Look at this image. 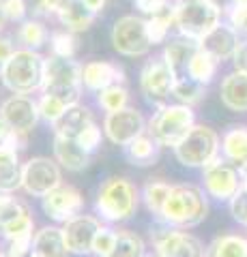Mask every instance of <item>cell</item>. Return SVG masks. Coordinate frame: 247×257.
Here are the masks:
<instances>
[{"mask_svg":"<svg viewBox=\"0 0 247 257\" xmlns=\"http://www.w3.org/2000/svg\"><path fill=\"white\" fill-rule=\"evenodd\" d=\"M206 214H209V195L204 189L196 184H174L157 219L172 227L189 229L200 225Z\"/></svg>","mask_w":247,"mask_h":257,"instance_id":"6da1fadb","label":"cell"},{"mask_svg":"<svg viewBox=\"0 0 247 257\" xmlns=\"http://www.w3.org/2000/svg\"><path fill=\"white\" fill-rule=\"evenodd\" d=\"M140 202L138 187L123 176H110L108 180L101 182L95 199V210L108 223L125 221L135 212Z\"/></svg>","mask_w":247,"mask_h":257,"instance_id":"7a4b0ae2","label":"cell"},{"mask_svg":"<svg viewBox=\"0 0 247 257\" xmlns=\"http://www.w3.org/2000/svg\"><path fill=\"white\" fill-rule=\"evenodd\" d=\"M45 58L30 47L15 50L13 56L3 64V84L13 94H33L43 86Z\"/></svg>","mask_w":247,"mask_h":257,"instance_id":"3957f363","label":"cell"},{"mask_svg":"<svg viewBox=\"0 0 247 257\" xmlns=\"http://www.w3.org/2000/svg\"><path fill=\"white\" fill-rule=\"evenodd\" d=\"M196 126L194 109L183 103L174 105H159V109L148 120V135L161 148H177L187 138V133Z\"/></svg>","mask_w":247,"mask_h":257,"instance_id":"277c9868","label":"cell"},{"mask_svg":"<svg viewBox=\"0 0 247 257\" xmlns=\"http://www.w3.org/2000/svg\"><path fill=\"white\" fill-rule=\"evenodd\" d=\"M174 24L183 37L200 41L219 24L221 11L213 0H177L172 5Z\"/></svg>","mask_w":247,"mask_h":257,"instance_id":"5b68a950","label":"cell"},{"mask_svg":"<svg viewBox=\"0 0 247 257\" xmlns=\"http://www.w3.org/2000/svg\"><path fill=\"white\" fill-rule=\"evenodd\" d=\"M219 152H221V140L217 131H213L206 124H196L187 133V138L174 148V157L185 167H200V170H204L206 165L219 157Z\"/></svg>","mask_w":247,"mask_h":257,"instance_id":"8992f818","label":"cell"},{"mask_svg":"<svg viewBox=\"0 0 247 257\" xmlns=\"http://www.w3.org/2000/svg\"><path fill=\"white\" fill-rule=\"evenodd\" d=\"M150 242L161 257H206V248L194 234L163 221L150 227Z\"/></svg>","mask_w":247,"mask_h":257,"instance_id":"52a82bcc","label":"cell"},{"mask_svg":"<svg viewBox=\"0 0 247 257\" xmlns=\"http://www.w3.org/2000/svg\"><path fill=\"white\" fill-rule=\"evenodd\" d=\"M112 45L114 50L127 56V58H140L150 52V37L146 30V20L138 18V15H123L118 18L112 26Z\"/></svg>","mask_w":247,"mask_h":257,"instance_id":"ba28073f","label":"cell"},{"mask_svg":"<svg viewBox=\"0 0 247 257\" xmlns=\"http://www.w3.org/2000/svg\"><path fill=\"white\" fill-rule=\"evenodd\" d=\"M202 180L206 195L217 202H230L243 189V174L224 157H217L213 163L204 167Z\"/></svg>","mask_w":247,"mask_h":257,"instance_id":"9c48e42d","label":"cell"},{"mask_svg":"<svg viewBox=\"0 0 247 257\" xmlns=\"http://www.w3.org/2000/svg\"><path fill=\"white\" fill-rule=\"evenodd\" d=\"M62 184V172L58 161L47 157H35L22 165V189L33 197H43Z\"/></svg>","mask_w":247,"mask_h":257,"instance_id":"30bf717a","label":"cell"},{"mask_svg":"<svg viewBox=\"0 0 247 257\" xmlns=\"http://www.w3.org/2000/svg\"><path fill=\"white\" fill-rule=\"evenodd\" d=\"M177 73L168 64L163 56L148 60L140 71V90L146 96V101L163 105V101L172 94L174 82H177Z\"/></svg>","mask_w":247,"mask_h":257,"instance_id":"8fae6325","label":"cell"},{"mask_svg":"<svg viewBox=\"0 0 247 257\" xmlns=\"http://www.w3.org/2000/svg\"><path fill=\"white\" fill-rule=\"evenodd\" d=\"M103 133L116 146H127L135 138L146 133V120L135 107L108 111L106 118H103Z\"/></svg>","mask_w":247,"mask_h":257,"instance_id":"7c38bea8","label":"cell"},{"mask_svg":"<svg viewBox=\"0 0 247 257\" xmlns=\"http://www.w3.org/2000/svg\"><path fill=\"white\" fill-rule=\"evenodd\" d=\"M82 64L73 58H62V56H47L43 67V86L41 92H62L71 88L82 86Z\"/></svg>","mask_w":247,"mask_h":257,"instance_id":"4fadbf2b","label":"cell"},{"mask_svg":"<svg viewBox=\"0 0 247 257\" xmlns=\"http://www.w3.org/2000/svg\"><path fill=\"white\" fill-rule=\"evenodd\" d=\"M35 221L26 204H22L11 193L0 191V236L5 240H15L33 236Z\"/></svg>","mask_w":247,"mask_h":257,"instance_id":"5bb4252c","label":"cell"},{"mask_svg":"<svg viewBox=\"0 0 247 257\" xmlns=\"http://www.w3.org/2000/svg\"><path fill=\"white\" fill-rule=\"evenodd\" d=\"M41 208L52 221L67 223L69 219H73V216L82 212L84 197L75 187L60 184V187H56L54 191H50L47 195L41 197Z\"/></svg>","mask_w":247,"mask_h":257,"instance_id":"9a60e30c","label":"cell"},{"mask_svg":"<svg viewBox=\"0 0 247 257\" xmlns=\"http://www.w3.org/2000/svg\"><path fill=\"white\" fill-rule=\"evenodd\" d=\"M0 116L5 118V122L9 124L11 131H18L26 135L37 126L39 118V105L28 94H11L9 99L3 101L0 105Z\"/></svg>","mask_w":247,"mask_h":257,"instance_id":"2e32d148","label":"cell"},{"mask_svg":"<svg viewBox=\"0 0 247 257\" xmlns=\"http://www.w3.org/2000/svg\"><path fill=\"white\" fill-rule=\"evenodd\" d=\"M99 229H101V223L93 214H77L67 223H62V234H65L69 253H75V255L93 253V242Z\"/></svg>","mask_w":247,"mask_h":257,"instance_id":"e0dca14e","label":"cell"},{"mask_svg":"<svg viewBox=\"0 0 247 257\" xmlns=\"http://www.w3.org/2000/svg\"><path fill=\"white\" fill-rule=\"evenodd\" d=\"M198 43H200V50L211 54L217 62L232 60L238 45H241V41H238V30L232 26H226V24H217V26H215L209 35H204Z\"/></svg>","mask_w":247,"mask_h":257,"instance_id":"ac0fdd59","label":"cell"},{"mask_svg":"<svg viewBox=\"0 0 247 257\" xmlns=\"http://www.w3.org/2000/svg\"><path fill=\"white\" fill-rule=\"evenodd\" d=\"M123 82H125V71L112 62L93 60L86 62L82 69V86L91 92H101L103 88Z\"/></svg>","mask_w":247,"mask_h":257,"instance_id":"d6986e66","label":"cell"},{"mask_svg":"<svg viewBox=\"0 0 247 257\" xmlns=\"http://www.w3.org/2000/svg\"><path fill=\"white\" fill-rule=\"evenodd\" d=\"M54 159L69 172H84L91 163V152L79 146L77 140L54 135Z\"/></svg>","mask_w":247,"mask_h":257,"instance_id":"ffe728a7","label":"cell"},{"mask_svg":"<svg viewBox=\"0 0 247 257\" xmlns=\"http://www.w3.org/2000/svg\"><path fill=\"white\" fill-rule=\"evenodd\" d=\"M221 157L230 161L241 174L247 172V126H230L221 135Z\"/></svg>","mask_w":247,"mask_h":257,"instance_id":"44dd1931","label":"cell"},{"mask_svg":"<svg viewBox=\"0 0 247 257\" xmlns=\"http://www.w3.org/2000/svg\"><path fill=\"white\" fill-rule=\"evenodd\" d=\"M219 99L230 111L245 114L247 111V73L232 71L230 75H226L219 88Z\"/></svg>","mask_w":247,"mask_h":257,"instance_id":"7402d4cb","label":"cell"},{"mask_svg":"<svg viewBox=\"0 0 247 257\" xmlns=\"http://www.w3.org/2000/svg\"><path fill=\"white\" fill-rule=\"evenodd\" d=\"M95 122L93 118V111L89 107L79 105V103H75V105L67 107V111L62 114L56 122H54V135H62V138H71V140H77L79 133L84 131L89 124Z\"/></svg>","mask_w":247,"mask_h":257,"instance_id":"603a6c76","label":"cell"},{"mask_svg":"<svg viewBox=\"0 0 247 257\" xmlns=\"http://www.w3.org/2000/svg\"><path fill=\"white\" fill-rule=\"evenodd\" d=\"M33 253L37 257H67L69 248L62 227L47 225V227L39 229L33 236Z\"/></svg>","mask_w":247,"mask_h":257,"instance_id":"cb8c5ba5","label":"cell"},{"mask_svg":"<svg viewBox=\"0 0 247 257\" xmlns=\"http://www.w3.org/2000/svg\"><path fill=\"white\" fill-rule=\"evenodd\" d=\"M198 50H200V43L181 35L179 39H172V41L166 43V50H163L161 56L168 60V64L174 69V73L185 75L189 62H191V58H194V54Z\"/></svg>","mask_w":247,"mask_h":257,"instance_id":"d4e9b609","label":"cell"},{"mask_svg":"<svg viewBox=\"0 0 247 257\" xmlns=\"http://www.w3.org/2000/svg\"><path fill=\"white\" fill-rule=\"evenodd\" d=\"M20 150L11 148L9 144H0V191L13 193L22 187V163Z\"/></svg>","mask_w":247,"mask_h":257,"instance_id":"484cf974","label":"cell"},{"mask_svg":"<svg viewBox=\"0 0 247 257\" xmlns=\"http://www.w3.org/2000/svg\"><path fill=\"white\" fill-rule=\"evenodd\" d=\"M58 22L71 32H82V30H89L91 24L95 20V13L86 7L82 0H73L71 5H67L62 11L56 13Z\"/></svg>","mask_w":247,"mask_h":257,"instance_id":"4316f807","label":"cell"},{"mask_svg":"<svg viewBox=\"0 0 247 257\" xmlns=\"http://www.w3.org/2000/svg\"><path fill=\"white\" fill-rule=\"evenodd\" d=\"M206 257H247V238L241 234H221L209 244Z\"/></svg>","mask_w":247,"mask_h":257,"instance_id":"83f0119b","label":"cell"},{"mask_svg":"<svg viewBox=\"0 0 247 257\" xmlns=\"http://www.w3.org/2000/svg\"><path fill=\"white\" fill-rule=\"evenodd\" d=\"M159 144L150 138V135H140V138H135L131 144H127L125 146V152H127V159L131 161L135 165H150L153 161L157 159L159 155Z\"/></svg>","mask_w":247,"mask_h":257,"instance_id":"f1b7e54d","label":"cell"},{"mask_svg":"<svg viewBox=\"0 0 247 257\" xmlns=\"http://www.w3.org/2000/svg\"><path fill=\"white\" fill-rule=\"evenodd\" d=\"M204 92H206V86L200 84L198 79L189 77L187 73L185 75H179L177 82H174V88H172V96H177V101L183 103V105H196L204 99Z\"/></svg>","mask_w":247,"mask_h":257,"instance_id":"f546056e","label":"cell"},{"mask_svg":"<svg viewBox=\"0 0 247 257\" xmlns=\"http://www.w3.org/2000/svg\"><path fill=\"white\" fill-rule=\"evenodd\" d=\"M217 64L219 62L215 60L211 54H206L204 50H198L194 54V58H191L189 67H187V75L198 79V82L204 84V86H209L213 82L215 73H217Z\"/></svg>","mask_w":247,"mask_h":257,"instance_id":"4dcf8cb0","label":"cell"},{"mask_svg":"<svg viewBox=\"0 0 247 257\" xmlns=\"http://www.w3.org/2000/svg\"><path fill=\"white\" fill-rule=\"evenodd\" d=\"M172 26H177V24H174V9L170 5L166 7V9H161L159 13H155V15H148L146 30H148L150 43H153V45L163 43Z\"/></svg>","mask_w":247,"mask_h":257,"instance_id":"1f68e13d","label":"cell"},{"mask_svg":"<svg viewBox=\"0 0 247 257\" xmlns=\"http://www.w3.org/2000/svg\"><path fill=\"white\" fill-rule=\"evenodd\" d=\"M172 191V184L163 182V180H148L144 184V191H142V199H144L146 208L153 214H161L166 202H168V195Z\"/></svg>","mask_w":247,"mask_h":257,"instance_id":"d6a6232c","label":"cell"},{"mask_svg":"<svg viewBox=\"0 0 247 257\" xmlns=\"http://www.w3.org/2000/svg\"><path fill=\"white\" fill-rule=\"evenodd\" d=\"M146 255V244L142 236H138L135 231L121 229L116 238V246L110 257H144Z\"/></svg>","mask_w":247,"mask_h":257,"instance_id":"836d02e7","label":"cell"},{"mask_svg":"<svg viewBox=\"0 0 247 257\" xmlns=\"http://www.w3.org/2000/svg\"><path fill=\"white\" fill-rule=\"evenodd\" d=\"M18 39L26 47H30V50H37V47L47 43L50 32H47V28L39 20H26L18 30Z\"/></svg>","mask_w":247,"mask_h":257,"instance_id":"e575fe53","label":"cell"},{"mask_svg":"<svg viewBox=\"0 0 247 257\" xmlns=\"http://www.w3.org/2000/svg\"><path fill=\"white\" fill-rule=\"evenodd\" d=\"M97 103H99V107L106 111H118V109L127 107L129 92H127V88L123 84L108 86V88H103L101 92H97Z\"/></svg>","mask_w":247,"mask_h":257,"instance_id":"d590c367","label":"cell"},{"mask_svg":"<svg viewBox=\"0 0 247 257\" xmlns=\"http://www.w3.org/2000/svg\"><path fill=\"white\" fill-rule=\"evenodd\" d=\"M37 105H39V114H41V118L47 120V122H52V124L65 114L67 107H71L67 101H62L60 96L50 94V92H41V99L37 101Z\"/></svg>","mask_w":247,"mask_h":257,"instance_id":"8d00e7d4","label":"cell"},{"mask_svg":"<svg viewBox=\"0 0 247 257\" xmlns=\"http://www.w3.org/2000/svg\"><path fill=\"white\" fill-rule=\"evenodd\" d=\"M50 47L54 56H62V58H73L75 54V37L71 30H56L50 35Z\"/></svg>","mask_w":247,"mask_h":257,"instance_id":"74e56055","label":"cell"},{"mask_svg":"<svg viewBox=\"0 0 247 257\" xmlns=\"http://www.w3.org/2000/svg\"><path fill=\"white\" fill-rule=\"evenodd\" d=\"M116 238H118V231L101 225V229L97 231L95 242H93V253L97 257H110L114 251V246H116Z\"/></svg>","mask_w":247,"mask_h":257,"instance_id":"f35d334b","label":"cell"},{"mask_svg":"<svg viewBox=\"0 0 247 257\" xmlns=\"http://www.w3.org/2000/svg\"><path fill=\"white\" fill-rule=\"evenodd\" d=\"M33 253V236L7 240V251L0 257H28Z\"/></svg>","mask_w":247,"mask_h":257,"instance_id":"ab89813d","label":"cell"},{"mask_svg":"<svg viewBox=\"0 0 247 257\" xmlns=\"http://www.w3.org/2000/svg\"><path fill=\"white\" fill-rule=\"evenodd\" d=\"M77 144H79V146H82L86 152H95V150L99 148V144H101V128L97 126V122L89 124L82 133H79Z\"/></svg>","mask_w":247,"mask_h":257,"instance_id":"60d3db41","label":"cell"},{"mask_svg":"<svg viewBox=\"0 0 247 257\" xmlns=\"http://www.w3.org/2000/svg\"><path fill=\"white\" fill-rule=\"evenodd\" d=\"M228 208H230V214L232 219L241 225H247V191L241 189L236 195L228 202Z\"/></svg>","mask_w":247,"mask_h":257,"instance_id":"b9f144b4","label":"cell"},{"mask_svg":"<svg viewBox=\"0 0 247 257\" xmlns=\"http://www.w3.org/2000/svg\"><path fill=\"white\" fill-rule=\"evenodd\" d=\"M3 7H5L7 20L22 22L24 18H26V11H28L26 0H3Z\"/></svg>","mask_w":247,"mask_h":257,"instance_id":"7bdbcfd3","label":"cell"},{"mask_svg":"<svg viewBox=\"0 0 247 257\" xmlns=\"http://www.w3.org/2000/svg\"><path fill=\"white\" fill-rule=\"evenodd\" d=\"M230 13V26L247 32V5H234Z\"/></svg>","mask_w":247,"mask_h":257,"instance_id":"ee69618b","label":"cell"},{"mask_svg":"<svg viewBox=\"0 0 247 257\" xmlns=\"http://www.w3.org/2000/svg\"><path fill=\"white\" fill-rule=\"evenodd\" d=\"M133 5L138 7V9L144 15H155L161 9H166L170 3H168V0H133Z\"/></svg>","mask_w":247,"mask_h":257,"instance_id":"f6af8a7d","label":"cell"},{"mask_svg":"<svg viewBox=\"0 0 247 257\" xmlns=\"http://www.w3.org/2000/svg\"><path fill=\"white\" fill-rule=\"evenodd\" d=\"M234 71H241V73H247V41L238 45V50L234 54Z\"/></svg>","mask_w":247,"mask_h":257,"instance_id":"bcb514c9","label":"cell"},{"mask_svg":"<svg viewBox=\"0 0 247 257\" xmlns=\"http://www.w3.org/2000/svg\"><path fill=\"white\" fill-rule=\"evenodd\" d=\"M15 52V47L11 43V39L9 37H0V64H5L7 60L13 56Z\"/></svg>","mask_w":247,"mask_h":257,"instance_id":"7dc6e473","label":"cell"},{"mask_svg":"<svg viewBox=\"0 0 247 257\" xmlns=\"http://www.w3.org/2000/svg\"><path fill=\"white\" fill-rule=\"evenodd\" d=\"M73 0H43V5H45V11L47 13H54L56 15L58 11H62L67 5H71Z\"/></svg>","mask_w":247,"mask_h":257,"instance_id":"c3c4849f","label":"cell"},{"mask_svg":"<svg viewBox=\"0 0 247 257\" xmlns=\"http://www.w3.org/2000/svg\"><path fill=\"white\" fill-rule=\"evenodd\" d=\"M82 3L89 7L95 15H97L99 11H103V7H106V0H82Z\"/></svg>","mask_w":247,"mask_h":257,"instance_id":"681fc988","label":"cell"},{"mask_svg":"<svg viewBox=\"0 0 247 257\" xmlns=\"http://www.w3.org/2000/svg\"><path fill=\"white\" fill-rule=\"evenodd\" d=\"M213 3L219 7V11H230L234 7V0H213Z\"/></svg>","mask_w":247,"mask_h":257,"instance_id":"f907efd6","label":"cell"},{"mask_svg":"<svg viewBox=\"0 0 247 257\" xmlns=\"http://www.w3.org/2000/svg\"><path fill=\"white\" fill-rule=\"evenodd\" d=\"M9 131H11L9 124H7V122H5V118L0 116V144L5 142V138H7V135H9Z\"/></svg>","mask_w":247,"mask_h":257,"instance_id":"816d5d0a","label":"cell"},{"mask_svg":"<svg viewBox=\"0 0 247 257\" xmlns=\"http://www.w3.org/2000/svg\"><path fill=\"white\" fill-rule=\"evenodd\" d=\"M5 22H7V13H5L3 0H0V30H3V28H5Z\"/></svg>","mask_w":247,"mask_h":257,"instance_id":"f5cc1de1","label":"cell"},{"mask_svg":"<svg viewBox=\"0 0 247 257\" xmlns=\"http://www.w3.org/2000/svg\"><path fill=\"white\" fill-rule=\"evenodd\" d=\"M243 189H245V191H247V172H245V174H243Z\"/></svg>","mask_w":247,"mask_h":257,"instance_id":"db71d44e","label":"cell"},{"mask_svg":"<svg viewBox=\"0 0 247 257\" xmlns=\"http://www.w3.org/2000/svg\"><path fill=\"white\" fill-rule=\"evenodd\" d=\"M234 5H247V0H234Z\"/></svg>","mask_w":247,"mask_h":257,"instance_id":"11a10c76","label":"cell"},{"mask_svg":"<svg viewBox=\"0 0 247 257\" xmlns=\"http://www.w3.org/2000/svg\"><path fill=\"white\" fill-rule=\"evenodd\" d=\"M0 82H3V64H0Z\"/></svg>","mask_w":247,"mask_h":257,"instance_id":"9f6ffc18","label":"cell"},{"mask_svg":"<svg viewBox=\"0 0 247 257\" xmlns=\"http://www.w3.org/2000/svg\"><path fill=\"white\" fill-rule=\"evenodd\" d=\"M28 257H37V255H35V253H30V255H28Z\"/></svg>","mask_w":247,"mask_h":257,"instance_id":"6f0895ef","label":"cell"},{"mask_svg":"<svg viewBox=\"0 0 247 257\" xmlns=\"http://www.w3.org/2000/svg\"><path fill=\"white\" fill-rule=\"evenodd\" d=\"M157 257H161V255H157Z\"/></svg>","mask_w":247,"mask_h":257,"instance_id":"680465c9","label":"cell"},{"mask_svg":"<svg viewBox=\"0 0 247 257\" xmlns=\"http://www.w3.org/2000/svg\"><path fill=\"white\" fill-rule=\"evenodd\" d=\"M245 227H247V225H245Z\"/></svg>","mask_w":247,"mask_h":257,"instance_id":"91938a15","label":"cell"}]
</instances>
